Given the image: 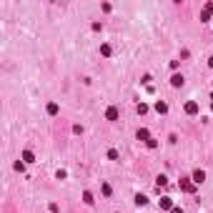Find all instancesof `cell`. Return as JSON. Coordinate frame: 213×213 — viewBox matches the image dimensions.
I'll use <instances>...</instances> for the list:
<instances>
[{
    "label": "cell",
    "instance_id": "8992f818",
    "mask_svg": "<svg viewBox=\"0 0 213 213\" xmlns=\"http://www.w3.org/2000/svg\"><path fill=\"white\" fill-rule=\"evenodd\" d=\"M135 203H138V206H145L148 200H145V196H138V198H135Z\"/></svg>",
    "mask_w": 213,
    "mask_h": 213
},
{
    "label": "cell",
    "instance_id": "6da1fadb",
    "mask_svg": "<svg viewBox=\"0 0 213 213\" xmlns=\"http://www.w3.org/2000/svg\"><path fill=\"white\" fill-rule=\"evenodd\" d=\"M193 181L196 183H203V181H206V173H203V170H196V173H193Z\"/></svg>",
    "mask_w": 213,
    "mask_h": 213
},
{
    "label": "cell",
    "instance_id": "ba28073f",
    "mask_svg": "<svg viewBox=\"0 0 213 213\" xmlns=\"http://www.w3.org/2000/svg\"><path fill=\"white\" fill-rule=\"evenodd\" d=\"M156 110L158 113H166V103H156Z\"/></svg>",
    "mask_w": 213,
    "mask_h": 213
},
{
    "label": "cell",
    "instance_id": "9c48e42d",
    "mask_svg": "<svg viewBox=\"0 0 213 213\" xmlns=\"http://www.w3.org/2000/svg\"><path fill=\"white\" fill-rule=\"evenodd\" d=\"M170 213H183V211H181V208H170Z\"/></svg>",
    "mask_w": 213,
    "mask_h": 213
},
{
    "label": "cell",
    "instance_id": "30bf717a",
    "mask_svg": "<svg viewBox=\"0 0 213 213\" xmlns=\"http://www.w3.org/2000/svg\"><path fill=\"white\" fill-rule=\"evenodd\" d=\"M208 13H213V3H211V5H208Z\"/></svg>",
    "mask_w": 213,
    "mask_h": 213
},
{
    "label": "cell",
    "instance_id": "52a82bcc",
    "mask_svg": "<svg viewBox=\"0 0 213 213\" xmlns=\"http://www.w3.org/2000/svg\"><path fill=\"white\" fill-rule=\"evenodd\" d=\"M166 183H168V178H166V175H161V178H158V183H156V186L161 188V186H166Z\"/></svg>",
    "mask_w": 213,
    "mask_h": 213
},
{
    "label": "cell",
    "instance_id": "7a4b0ae2",
    "mask_svg": "<svg viewBox=\"0 0 213 213\" xmlns=\"http://www.w3.org/2000/svg\"><path fill=\"white\" fill-rule=\"evenodd\" d=\"M186 113H191V115L198 113V103H188V105H186Z\"/></svg>",
    "mask_w": 213,
    "mask_h": 213
},
{
    "label": "cell",
    "instance_id": "277c9868",
    "mask_svg": "<svg viewBox=\"0 0 213 213\" xmlns=\"http://www.w3.org/2000/svg\"><path fill=\"white\" fill-rule=\"evenodd\" d=\"M118 118V110H115V108H108V120H115Z\"/></svg>",
    "mask_w": 213,
    "mask_h": 213
},
{
    "label": "cell",
    "instance_id": "5b68a950",
    "mask_svg": "<svg viewBox=\"0 0 213 213\" xmlns=\"http://www.w3.org/2000/svg\"><path fill=\"white\" fill-rule=\"evenodd\" d=\"M170 83H173V85H183V75H173V80H170Z\"/></svg>",
    "mask_w": 213,
    "mask_h": 213
},
{
    "label": "cell",
    "instance_id": "3957f363",
    "mask_svg": "<svg viewBox=\"0 0 213 213\" xmlns=\"http://www.w3.org/2000/svg\"><path fill=\"white\" fill-rule=\"evenodd\" d=\"M161 208H173V203H170L168 196H166V198H161Z\"/></svg>",
    "mask_w": 213,
    "mask_h": 213
}]
</instances>
